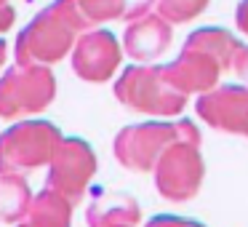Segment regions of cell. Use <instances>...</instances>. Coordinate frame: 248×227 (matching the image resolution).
Masks as SVG:
<instances>
[{"mask_svg":"<svg viewBox=\"0 0 248 227\" xmlns=\"http://www.w3.org/2000/svg\"><path fill=\"white\" fill-rule=\"evenodd\" d=\"M30 211V219L19 227H70V206L51 190H46Z\"/></svg>","mask_w":248,"mask_h":227,"instance_id":"11","label":"cell"},{"mask_svg":"<svg viewBox=\"0 0 248 227\" xmlns=\"http://www.w3.org/2000/svg\"><path fill=\"white\" fill-rule=\"evenodd\" d=\"M54 75L48 67H27L19 65L8 70L0 81V115L16 118V115L38 113L54 99Z\"/></svg>","mask_w":248,"mask_h":227,"instance_id":"4","label":"cell"},{"mask_svg":"<svg viewBox=\"0 0 248 227\" xmlns=\"http://www.w3.org/2000/svg\"><path fill=\"white\" fill-rule=\"evenodd\" d=\"M14 22V8L8 6V0H0V32L8 30Z\"/></svg>","mask_w":248,"mask_h":227,"instance_id":"14","label":"cell"},{"mask_svg":"<svg viewBox=\"0 0 248 227\" xmlns=\"http://www.w3.org/2000/svg\"><path fill=\"white\" fill-rule=\"evenodd\" d=\"M93 152L88 150L86 142L80 139H62L56 147L54 158H51V193L72 200L80 198L83 184L93 174Z\"/></svg>","mask_w":248,"mask_h":227,"instance_id":"6","label":"cell"},{"mask_svg":"<svg viewBox=\"0 0 248 227\" xmlns=\"http://www.w3.org/2000/svg\"><path fill=\"white\" fill-rule=\"evenodd\" d=\"M59 145L62 136L51 123L32 120L14 126L0 136V174L14 177V171L40 166L54 158Z\"/></svg>","mask_w":248,"mask_h":227,"instance_id":"2","label":"cell"},{"mask_svg":"<svg viewBox=\"0 0 248 227\" xmlns=\"http://www.w3.org/2000/svg\"><path fill=\"white\" fill-rule=\"evenodd\" d=\"M200 115L216 129L248 131V91L246 88H219L200 99Z\"/></svg>","mask_w":248,"mask_h":227,"instance_id":"8","label":"cell"},{"mask_svg":"<svg viewBox=\"0 0 248 227\" xmlns=\"http://www.w3.org/2000/svg\"><path fill=\"white\" fill-rule=\"evenodd\" d=\"M123 3H125V14H123L125 19H141L155 0H123Z\"/></svg>","mask_w":248,"mask_h":227,"instance_id":"13","label":"cell"},{"mask_svg":"<svg viewBox=\"0 0 248 227\" xmlns=\"http://www.w3.org/2000/svg\"><path fill=\"white\" fill-rule=\"evenodd\" d=\"M120 62V49L115 43V38L104 30L99 32H88L86 38H80V43L75 46V54H72V67L80 78L93 83L107 81L115 72Z\"/></svg>","mask_w":248,"mask_h":227,"instance_id":"7","label":"cell"},{"mask_svg":"<svg viewBox=\"0 0 248 227\" xmlns=\"http://www.w3.org/2000/svg\"><path fill=\"white\" fill-rule=\"evenodd\" d=\"M237 24L248 32V0H243L240 8H237Z\"/></svg>","mask_w":248,"mask_h":227,"instance_id":"15","label":"cell"},{"mask_svg":"<svg viewBox=\"0 0 248 227\" xmlns=\"http://www.w3.org/2000/svg\"><path fill=\"white\" fill-rule=\"evenodd\" d=\"M171 40V30L160 16H141L125 32V49L134 59H155Z\"/></svg>","mask_w":248,"mask_h":227,"instance_id":"9","label":"cell"},{"mask_svg":"<svg viewBox=\"0 0 248 227\" xmlns=\"http://www.w3.org/2000/svg\"><path fill=\"white\" fill-rule=\"evenodd\" d=\"M237 72L248 81V51H240V56H237Z\"/></svg>","mask_w":248,"mask_h":227,"instance_id":"16","label":"cell"},{"mask_svg":"<svg viewBox=\"0 0 248 227\" xmlns=\"http://www.w3.org/2000/svg\"><path fill=\"white\" fill-rule=\"evenodd\" d=\"M208 0H160V14L168 22H187L198 16Z\"/></svg>","mask_w":248,"mask_h":227,"instance_id":"12","label":"cell"},{"mask_svg":"<svg viewBox=\"0 0 248 227\" xmlns=\"http://www.w3.org/2000/svg\"><path fill=\"white\" fill-rule=\"evenodd\" d=\"M176 139H198L195 129L189 123H179V126H163V123H144V126H134L125 129L118 136V158L125 166H136V168H147L152 163V158Z\"/></svg>","mask_w":248,"mask_h":227,"instance_id":"5","label":"cell"},{"mask_svg":"<svg viewBox=\"0 0 248 227\" xmlns=\"http://www.w3.org/2000/svg\"><path fill=\"white\" fill-rule=\"evenodd\" d=\"M78 30L72 22L59 11V6H51L48 11L38 14L27 30L19 35L16 43V59L27 67H46L51 62L62 59L67 49L72 46Z\"/></svg>","mask_w":248,"mask_h":227,"instance_id":"1","label":"cell"},{"mask_svg":"<svg viewBox=\"0 0 248 227\" xmlns=\"http://www.w3.org/2000/svg\"><path fill=\"white\" fill-rule=\"evenodd\" d=\"M115 94L123 104L144 113L171 115L184 104V94L176 91L163 75V67H131L115 86Z\"/></svg>","mask_w":248,"mask_h":227,"instance_id":"3","label":"cell"},{"mask_svg":"<svg viewBox=\"0 0 248 227\" xmlns=\"http://www.w3.org/2000/svg\"><path fill=\"white\" fill-rule=\"evenodd\" d=\"M56 6L72 22L75 30H86L91 24L118 19L125 14L123 0H56Z\"/></svg>","mask_w":248,"mask_h":227,"instance_id":"10","label":"cell"},{"mask_svg":"<svg viewBox=\"0 0 248 227\" xmlns=\"http://www.w3.org/2000/svg\"><path fill=\"white\" fill-rule=\"evenodd\" d=\"M3 62H6V43L0 40V67H3Z\"/></svg>","mask_w":248,"mask_h":227,"instance_id":"17","label":"cell"}]
</instances>
